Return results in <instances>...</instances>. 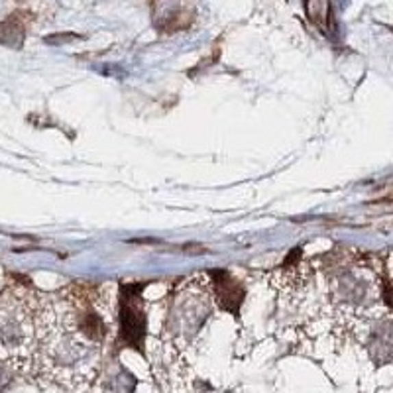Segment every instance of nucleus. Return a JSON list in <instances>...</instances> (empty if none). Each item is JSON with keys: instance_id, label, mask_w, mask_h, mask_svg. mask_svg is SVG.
I'll return each mask as SVG.
<instances>
[{"instance_id": "obj_1", "label": "nucleus", "mask_w": 393, "mask_h": 393, "mask_svg": "<svg viewBox=\"0 0 393 393\" xmlns=\"http://www.w3.org/2000/svg\"><path fill=\"white\" fill-rule=\"evenodd\" d=\"M140 293V283L122 286L121 289V340L134 350H142L146 333V315Z\"/></svg>"}, {"instance_id": "obj_2", "label": "nucleus", "mask_w": 393, "mask_h": 393, "mask_svg": "<svg viewBox=\"0 0 393 393\" xmlns=\"http://www.w3.org/2000/svg\"><path fill=\"white\" fill-rule=\"evenodd\" d=\"M211 275L214 277V288H216V297H218L220 309H225L232 315H238L244 295H246L240 281H236L228 272H212Z\"/></svg>"}, {"instance_id": "obj_3", "label": "nucleus", "mask_w": 393, "mask_h": 393, "mask_svg": "<svg viewBox=\"0 0 393 393\" xmlns=\"http://www.w3.org/2000/svg\"><path fill=\"white\" fill-rule=\"evenodd\" d=\"M193 22V8L187 4H157L155 6V26L166 34L183 30Z\"/></svg>"}, {"instance_id": "obj_4", "label": "nucleus", "mask_w": 393, "mask_h": 393, "mask_svg": "<svg viewBox=\"0 0 393 393\" xmlns=\"http://www.w3.org/2000/svg\"><path fill=\"white\" fill-rule=\"evenodd\" d=\"M22 40H24V31H22V26L16 22L14 18L0 24V42L2 44L18 47L22 46Z\"/></svg>"}]
</instances>
